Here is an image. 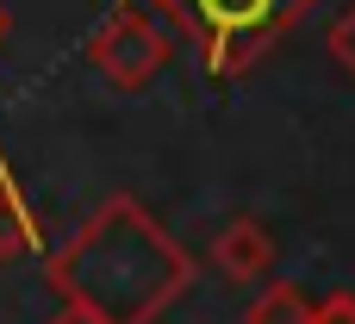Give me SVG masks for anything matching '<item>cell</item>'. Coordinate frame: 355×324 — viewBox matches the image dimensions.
I'll use <instances>...</instances> for the list:
<instances>
[{
	"label": "cell",
	"mask_w": 355,
	"mask_h": 324,
	"mask_svg": "<svg viewBox=\"0 0 355 324\" xmlns=\"http://www.w3.org/2000/svg\"><path fill=\"white\" fill-rule=\"evenodd\" d=\"M206 6V19H218V25H256L275 0H200Z\"/></svg>",
	"instance_id": "1"
}]
</instances>
